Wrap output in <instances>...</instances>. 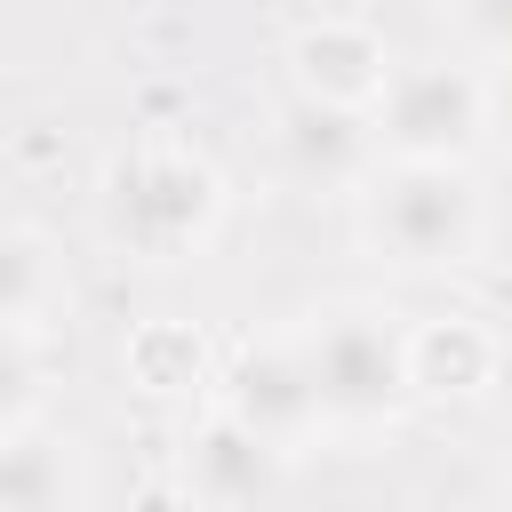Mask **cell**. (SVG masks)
Masks as SVG:
<instances>
[{
	"instance_id": "obj_1",
	"label": "cell",
	"mask_w": 512,
	"mask_h": 512,
	"mask_svg": "<svg viewBox=\"0 0 512 512\" xmlns=\"http://www.w3.org/2000/svg\"><path fill=\"white\" fill-rule=\"evenodd\" d=\"M360 240L400 272H456L488 240L472 160H384L360 176Z\"/></svg>"
},
{
	"instance_id": "obj_2",
	"label": "cell",
	"mask_w": 512,
	"mask_h": 512,
	"mask_svg": "<svg viewBox=\"0 0 512 512\" xmlns=\"http://www.w3.org/2000/svg\"><path fill=\"white\" fill-rule=\"evenodd\" d=\"M96 216H104V240L120 256H136V264H184L224 224V176H216V160H200L184 144H144V152H128V160L104 168Z\"/></svg>"
},
{
	"instance_id": "obj_3",
	"label": "cell",
	"mask_w": 512,
	"mask_h": 512,
	"mask_svg": "<svg viewBox=\"0 0 512 512\" xmlns=\"http://www.w3.org/2000/svg\"><path fill=\"white\" fill-rule=\"evenodd\" d=\"M328 424H392L408 392V328L376 304H328L296 328Z\"/></svg>"
},
{
	"instance_id": "obj_4",
	"label": "cell",
	"mask_w": 512,
	"mask_h": 512,
	"mask_svg": "<svg viewBox=\"0 0 512 512\" xmlns=\"http://www.w3.org/2000/svg\"><path fill=\"white\" fill-rule=\"evenodd\" d=\"M376 144L392 160H472L488 144V80L472 64H400L376 96Z\"/></svg>"
},
{
	"instance_id": "obj_5",
	"label": "cell",
	"mask_w": 512,
	"mask_h": 512,
	"mask_svg": "<svg viewBox=\"0 0 512 512\" xmlns=\"http://www.w3.org/2000/svg\"><path fill=\"white\" fill-rule=\"evenodd\" d=\"M208 400H224L240 424H256V432H264L272 448H288V456H304L312 432H328V416H320V384H312L296 336L240 344V352L216 368V392H208Z\"/></svg>"
},
{
	"instance_id": "obj_6",
	"label": "cell",
	"mask_w": 512,
	"mask_h": 512,
	"mask_svg": "<svg viewBox=\"0 0 512 512\" xmlns=\"http://www.w3.org/2000/svg\"><path fill=\"white\" fill-rule=\"evenodd\" d=\"M288 448H272L256 424H240L224 400H208V416H192L184 424V440H176V488L192 496V504H264V496H280L288 488Z\"/></svg>"
},
{
	"instance_id": "obj_7",
	"label": "cell",
	"mask_w": 512,
	"mask_h": 512,
	"mask_svg": "<svg viewBox=\"0 0 512 512\" xmlns=\"http://www.w3.org/2000/svg\"><path fill=\"white\" fill-rule=\"evenodd\" d=\"M392 40L360 16H312L288 32V80L296 96L312 104H336V112H376V96L392 88Z\"/></svg>"
},
{
	"instance_id": "obj_8",
	"label": "cell",
	"mask_w": 512,
	"mask_h": 512,
	"mask_svg": "<svg viewBox=\"0 0 512 512\" xmlns=\"http://www.w3.org/2000/svg\"><path fill=\"white\" fill-rule=\"evenodd\" d=\"M504 376V336L472 312L408 320V392L416 400H488Z\"/></svg>"
},
{
	"instance_id": "obj_9",
	"label": "cell",
	"mask_w": 512,
	"mask_h": 512,
	"mask_svg": "<svg viewBox=\"0 0 512 512\" xmlns=\"http://www.w3.org/2000/svg\"><path fill=\"white\" fill-rule=\"evenodd\" d=\"M120 368L144 400H200L216 392V344L192 320H136L120 344Z\"/></svg>"
},
{
	"instance_id": "obj_10",
	"label": "cell",
	"mask_w": 512,
	"mask_h": 512,
	"mask_svg": "<svg viewBox=\"0 0 512 512\" xmlns=\"http://www.w3.org/2000/svg\"><path fill=\"white\" fill-rule=\"evenodd\" d=\"M64 304V264L40 224L0 216V328H40Z\"/></svg>"
},
{
	"instance_id": "obj_11",
	"label": "cell",
	"mask_w": 512,
	"mask_h": 512,
	"mask_svg": "<svg viewBox=\"0 0 512 512\" xmlns=\"http://www.w3.org/2000/svg\"><path fill=\"white\" fill-rule=\"evenodd\" d=\"M72 496H80V464H72L64 440H48V432H32V424L0 432V504L48 512V504H72Z\"/></svg>"
},
{
	"instance_id": "obj_12",
	"label": "cell",
	"mask_w": 512,
	"mask_h": 512,
	"mask_svg": "<svg viewBox=\"0 0 512 512\" xmlns=\"http://www.w3.org/2000/svg\"><path fill=\"white\" fill-rule=\"evenodd\" d=\"M352 120H360V112H336V104L296 96V112H288V152H296V168L320 176V184L352 176V168H360V128H352Z\"/></svg>"
},
{
	"instance_id": "obj_13",
	"label": "cell",
	"mask_w": 512,
	"mask_h": 512,
	"mask_svg": "<svg viewBox=\"0 0 512 512\" xmlns=\"http://www.w3.org/2000/svg\"><path fill=\"white\" fill-rule=\"evenodd\" d=\"M40 416V352L32 328H0V432Z\"/></svg>"
},
{
	"instance_id": "obj_14",
	"label": "cell",
	"mask_w": 512,
	"mask_h": 512,
	"mask_svg": "<svg viewBox=\"0 0 512 512\" xmlns=\"http://www.w3.org/2000/svg\"><path fill=\"white\" fill-rule=\"evenodd\" d=\"M448 16H456V32H464L472 56L512 64V0H448Z\"/></svg>"
},
{
	"instance_id": "obj_15",
	"label": "cell",
	"mask_w": 512,
	"mask_h": 512,
	"mask_svg": "<svg viewBox=\"0 0 512 512\" xmlns=\"http://www.w3.org/2000/svg\"><path fill=\"white\" fill-rule=\"evenodd\" d=\"M488 136H496V144L512 152V72H504V80L488 88Z\"/></svg>"
}]
</instances>
